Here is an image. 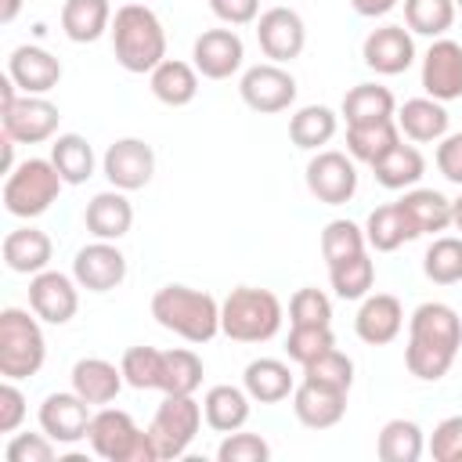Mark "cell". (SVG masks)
I'll list each match as a JSON object with an SVG mask.
<instances>
[{
    "instance_id": "1",
    "label": "cell",
    "mask_w": 462,
    "mask_h": 462,
    "mask_svg": "<svg viewBox=\"0 0 462 462\" xmlns=\"http://www.w3.org/2000/svg\"><path fill=\"white\" fill-rule=\"evenodd\" d=\"M462 346V321L458 310L440 303V300H426L411 310L408 318V346H404V368L422 379V383H437L451 372L455 354Z\"/></svg>"
},
{
    "instance_id": "2",
    "label": "cell",
    "mask_w": 462,
    "mask_h": 462,
    "mask_svg": "<svg viewBox=\"0 0 462 462\" xmlns=\"http://www.w3.org/2000/svg\"><path fill=\"white\" fill-rule=\"evenodd\" d=\"M108 36H112L116 61L134 76L152 72L166 58V29L148 4L130 0V4L116 7Z\"/></svg>"
},
{
    "instance_id": "3",
    "label": "cell",
    "mask_w": 462,
    "mask_h": 462,
    "mask_svg": "<svg viewBox=\"0 0 462 462\" xmlns=\"http://www.w3.org/2000/svg\"><path fill=\"white\" fill-rule=\"evenodd\" d=\"M152 318L180 336L184 343H209L217 332H220V303L202 292V289H191V285H162L155 289L152 296Z\"/></svg>"
},
{
    "instance_id": "4",
    "label": "cell",
    "mask_w": 462,
    "mask_h": 462,
    "mask_svg": "<svg viewBox=\"0 0 462 462\" xmlns=\"http://www.w3.org/2000/svg\"><path fill=\"white\" fill-rule=\"evenodd\" d=\"M282 300L271 289L238 285L220 303V332L235 343H267L282 328Z\"/></svg>"
},
{
    "instance_id": "5",
    "label": "cell",
    "mask_w": 462,
    "mask_h": 462,
    "mask_svg": "<svg viewBox=\"0 0 462 462\" xmlns=\"http://www.w3.org/2000/svg\"><path fill=\"white\" fill-rule=\"evenodd\" d=\"M61 188H65V180H61L58 166H54L51 159L29 155V159H22V162L4 177L0 199H4V209H7L11 217L32 220V217H43V213L58 202Z\"/></svg>"
},
{
    "instance_id": "6",
    "label": "cell",
    "mask_w": 462,
    "mask_h": 462,
    "mask_svg": "<svg viewBox=\"0 0 462 462\" xmlns=\"http://www.w3.org/2000/svg\"><path fill=\"white\" fill-rule=\"evenodd\" d=\"M47 361V339L40 318L22 307L0 310V375L4 379H29Z\"/></svg>"
},
{
    "instance_id": "7",
    "label": "cell",
    "mask_w": 462,
    "mask_h": 462,
    "mask_svg": "<svg viewBox=\"0 0 462 462\" xmlns=\"http://www.w3.org/2000/svg\"><path fill=\"white\" fill-rule=\"evenodd\" d=\"M87 440H90L94 455L105 462H159L148 430H141L130 419V411H123V408H108V404L97 408L90 419Z\"/></svg>"
},
{
    "instance_id": "8",
    "label": "cell",
    "mask_w": 462,
    "mask_h": 462,
    "mask_svg": "<svg viewBox=\"0 0 462 462\" xmlns=\"http://www.w3.org/2000/svg\"><path fill=\"white\" fill-rule=\"evenodd\" d=\"M206 415H202V404L195 401V393H162V404L155 408L152 422H148V437L155 444V455L159 462L166 458H180L191 440L199 437Z\"/></svg>"
},
{
    "instance_id": "9",
    "label": "cell",
    "mask_w": 462,
    "mask_h": 462,
    "mask_svg": "<svg viewBox=\"0 0 462 462\" xmlns=\"http://www.w3.org/2000/svg\"><path fill=\"white\" fill-rule=\"evenodd\" d=\"M296 76L278 65V61H263V65H249L238 79V94L242 101L260 112V116H274V112H285L292 101H296Z\"/></svg>"
},
{
    "instance_id": "10",
    "label": "cell",
    "mask_w": 462,
    "mask_h": 462,
    "mask_svg": "<svg viewBox=\"0 0 462 462\" xmlns=\"http://www.w3.org/2000/svg\"><path fill=\"white\" fill-rule=\"evenodd\" d=\"M307 191L325 206H343L357 195V166L346 152L321 148L307 162Z\"/></svg>"
},
{
    "instance_id": "11",
    "label": "cell",
    "mask_w": 462,
    "mask_h": 462,
    "mask_svg": "<svg viewBox=\"0 0 462 462\" xmlns=\"http://www.w3.org/2000/svg\"><path fill=\"white\" fill-rule=\"evenodd\" d=\"M101 173L108 177V184L112 188H119V191H141V188H148L152 184V177H155V152H152V144L148 141H141V137H119V141H112L108 148H105V155H101Z\"/></svg>"
},
{
    "instance_id": "12",
    "label": "cell",
    "mask_w": 462,
    "mask_h": 462,
    "mask_svg": "<svg viewBox=\"0 0 462 462\" xmlns=\"http://www.w3.org/2000/svg\"><path fill=\"white\" fill-rule=\"evenodd\" d=\"M29 310L47 325H69L79 310V282L65 271H40L29 278Z\"/></svg>"
},
{
    "instance_id": "13",
    "label": "cell",
    "mask_w": 462,
    "mask_h": 462,
    "mask_svg": "<svg viewBox=\"0 0 462 462\" xmlns=\"http://www.w3.org/2000/svg\"><path fill=\"white\" fill-rule=\"evenodd\" d=\"M58 105L47 94H22L7 112H0L4 134L14 137L18 144H43L58 137Z\"/></svg>"
},
{
    "instance_id": "14",
    "label": "cell",
    "mask_w": 462,
    "mask_h": 462,
    "mask_svg": "<svg viewBox=\"0 0 462 462\" xmlns=\"http://www.w3.org/2000/svg\"><path fill=\"white\" fill-rule=\"evenodd\" d=\"M72 278L87 292H112L126 282V256L116 242L94 238L90 245L76 249L72 256Z\"/></svg>"
},
{
    "instance_id": "15",
    "label": "cell",
    "mask_w": 462,
    "mask_h": 462,
    "mask_svg": "<svg viewBox=\"0 0 462 462\" xmlns=\"http://www.w3.org/2000/svg\"><path fill=\"white\" fill-rule=\"evenodd\" d=\"M94 404H87L76 390H58V393H47L36 419H40V430L54 440V444H79L87 440V430H90V411Z\"/></svg>"
},
{
    "instance_id": "16",
    "label": "cell",
    "mask_w": 462,
    "mask_h": 462,
    "mask_svg": "<svg viewBox=\"0 0 462 462\" xmlns=\"http://www.w3.org/2000/svg\"><path fill=\"white\" fill-rule=\"evenodd\" d=\"M256 43H260L263 58H271L278 65H289L292 58H300L303 47H307V25H303L300 11H292V7H267L256 18Z\"/></svg>"
},
{
    "instance_id": "17",
    "label": "cell",
    "mask_w": 462,
    "mask_h": 462,
    "mask_svg": "<svg viewBox=\"0 0 462 462\" xmlns=\"http://www.w3.org/2000/svg\"><path fill=\"white\" fill-rule=\"evenodd\" d=\"M245 61V43L242 36L227 29H206L191 43V65L199 69L202 79H231Z\"/></svg>"
},
{
    "instance_id": "18",
    "label": "cell",
    "mask_w": 462,
    "mask_h": 462,
    "mask_svg": "<svg viewBox=\"0 0 462 462\" xmlns=\"http://www.w3.org/2000/svg\"><path fill=\"white\" fill-rule=\"evenodd\" d=\"M422 90L437 101H458L462 97V43L451 36H440L422 54Z\"/></svg>"
},
{
    "instance_id": "19",
    "label": "cell",
    "mask_w": 462,
    "mask_h": 462,
    "mask_svg": "<svg viewBox=\"0 0 462 462\" xmlns=\"http://www.w3.org/2000/svg\"><path fill=\"white\" fill-rule=\"evenodd\" d=\"M361 58L372 72L379 76H401L411 69L415 61V40H411V29L408 25H379L365 36L361 43Z\"/></svg>"
},
{
    "instance_id": "20",
    "label": "cell",
    "mask_w": 462,
    "mask_h": 462,
    "mask_svg": "<svg viewBox=\"0 0 462 462\" xmlns=\"http://www.w3.org/2000/svg\"><path fill=\"white\" fill-rule=\"evenodd\" d=\"M404 328V307L393 292H368L354 314V332L368 346H386Z\"/></svg>"
},
{
    "instance_id": "21",
    "label": "cell",
    "mask_w": 462,
    "mask_h": 462,
    "mask_svg": "<svg viewBox=\"0 0 462 462\" xmlns=\"http://www.w3.org/2000/svg\"><path fill=\"white\" fill-rule=\"evenodd\" d=\"M292 411L307 430H332L346 415V390L300 379L292 390Z\"/></svg>"
},
{
    "instance_id": "22",
    "label": "cell",
    "mask_w": 462,
    "mask_h": 462,
    "mask_svg": "<svg viewBox=\"0 0 462 462\" xmlns=\"http://www.w3.org/2000/svg\"><path fill=\"white\" fill-rule=\"evenodd\" d=\"M7 76L18 83L22 94H51L61 83V61L36 43H22L7 58Z\"/></svg>"
},
{
    "instance_id": "23",
    "label": "cell",
    "mask_w": 462,
    "mask_h": 462,
    "mask_svg": "<svg viewBox=\"0 0 462 462\" xmlns=\"http://www.w3.org/2000/svg\"><path fill=\"white\" fill-rule=\"evenodd\" d=\"M69 379H72V390H76L87 404H94V408L112 404V401L119 397V390L126 386L123 368H119L116 361H108V357H79V361L72 365Z\"/></svg>"
},
{
    "instance_id": "24",
    "label": "cell",
    "mask_w": 462,
    "mask_h": 462,
    "mask_svg": "<svg viewBox=\"0 0 462 462\" xmlns=\"http://www.w3.org/2000/svg\"><path fill=\"white\" fill-rule=\"evenodd\" d=\"M0 253H4L7 271H14V274H29V278H32V274H40V271H47V267H51L54 242H51V235H47V231H40V227L25 224V227H14V231H7V235H4Z\"/></svg>"
},
{
    "instance_id": "25",
    "label": "cell",
    "mask_w": 462,
    "mask_h": 462,
    "mask_svg": "<svg viewBox=\"0 0 462 462\" xmlns=\"http://www.w3.org/2000/svg\"><path fill=\"white\" fill-rule=\"evenodd\" d=\"M83 224L94 238H105V242H119L130 227H134V206L126 199V191L119 188H108V191H97L87 209H83Z\"/></svg>"
},
{
    "instance_id": "26",
    "label": "cell",
    "mask_w": 462,
    "mask_h": 462,
    "mask_svg": "<svg viewBox=\"0 0 462 462\" xmlns=\"http://www.w3.org/2000/svg\"><path fill=\"white\" fill-rule=\"evenodd\" d=\"M393 119H397L401 134L415 144H437L440 137H448V123H451L444 101H437V97H408Z\"/></svg>"
},
{
    "instance_id": "27",
    "label": "cell",
    "mask_w": 462,
    "mask_h": 462,
    "mask_svg": "<svg viewBox=\"0 0 462 462\" xmlns=\"http://www.w3.org/2000/svg\"><path fill=\"white\" fill-rule=\"evenodd\" d=\"M148 90L155 94V101H162L170 108H184L199 97V69L180 58H162L148 72Z\"/></svg>"
},
{
    "instance_id": "28",
    "label": "cell",
    "mask_w": 462,
    "mask_h": 462,
    "mask_svg": "<svg viewBox=\"0 0 462 462\" xmlns=\"http://www.w3.org/2000/svg\"><path fill=\"white\" fill-rule=\"evenodd\" d=\"M397 206H401L404 220L411 224L415 238L451 227V199L440 195L437 188H408L404 199H397Z\"/></svg>"
},
{
    "instance_id": "29",
    "label": "cell",
    "mask_w": 462,
    "mask_h": 462,
    "mask_svg": "<svg viewBox=\"0 0 462 462\" xmlns=\"http://www.w3.org/2000/svg\"><path fill=\"white\" fill-rule=\"evenodd\" d=\"M249 404L253 397L245 393V386H231V383H217L206 390L202 397V415L206 426L217 433H235L249 422Z\"/></svg>"
},
{
    "instance_id": "30",
    "label": "cell",
    "mask_w": 462,
    "mask_h": 462,
    "mask_svg": "<svg viewBox=\"0 0 462 462\" xmlns=\"http://www.w3.org/2000/svg\"><path fill=\"white\" fill-rule=\"evenodd\" d=\"M242 386H245V393L256 404H278V401L292 397L296 379H292V372H289L285 361H278V357H256V361L245 365Z\"/></svg>"
},
{
    "instance_id": "31",
    "label": "cell",
    "mask_w": 462,
    "mask_h": 462,
    "mask_svg": "<svg viewBox=\"0 0 462 462\" xmlns=\"http://www.w3.org/2000/svg\"><path fill=\"white\" fill-rule=\"evenodd\" d=\"M112 0H65L61 4V32L72 43H94L112 29Z\"/></svg>"
},
{
    "instance_id": "32",
    "label": "cell",
    "mask_w": 462,
    "mask_h": 462,
    "mask_svg": "<svg viewBox=\"0 0 462 462\" xmlns=\"http://www.w3.org/2000/svg\"><path fill=\"white\" fill-rule=\"evenodd\" d=\"M401 144V126L397 119H379V123H357L346 126V155L354 162H368L375 166L390 148Z\"/></svg>"
},
{
    "instance_id": "33",
    "label": "cell",
    "mask_w": 462,
    "mask_h": 462,
    "mask_svg": "<svg viewBox=\"0 0 462 462\" xmlns=\"http://www.w3.org/2000/svg\"><path fill=\"white\" fill-rule=\"evenodd\" d=\"M393 116H397V97L383 83H357L343 97V119H346V126L379 123V119H393Z\"/></svg>"
},
{
    "instance_id": "34",
    "label": "cell",
    "mask_w": 462,
    "mask_h": 462,
    "mask_svg": "<svg viewBox=\"0 0 462 462\" xmlns=\"http://www.w3.org/2000/svg\"><path fill=\"white\" fill-rule=\"evenodd\" d=\"M426 451V433L415 419H390L375 437V455L383 462H419Z\"/></svg>"
},
{
    "instance_id": "35",
    "label": "cell",
    "mask_w": 462,
    "mask_h": 462,
    "mask_svg": "<svg viewBox=\"0 0 462 462\" xmlns=\"http://www.w3.org/2000/svg\"><path fill=\"white\" fill-rule=\"evenodd\" d=\"M336 130H339V116L328 105H303L289 119V141L303 152H321V144H328Z\"/></svg>"
},
{
    "instance_id": "36",
    "label": "cell",
    "mask_w": 462,
    "mask_h": 462,
    "mask_svg": "<svg viewBox=\"0 0 462 462\" xmlns=\"http://www.w3.org/2000/svg\"><path fill=\"white\" fill-rule=\"evenodd\" d=\"M372 173H375V180L383 184V188H390V191H408V188H415L419 180H422V173H426V159H422V152L415 148V144H397V148H390L375 166H372Z\"/></svg>"
},
{
    "instance_id": "37",
    "label": "cell",
    "mask_w": 462,
    "mask_h": 462,
    "mask_svg": "<svg viewBox=\"0 0 462 462\" xmlns=\"http://www.w3.org/2000/svg\"><path fill=\"white\" fill-rule=\"evenodd\" d=\"M51 162L58 166V173H61L65 184L90 180L94 177V166H97L94 148H90V141L83 134H58L51 141Z\"/></svg>"
},
{
    "instance_id": "38",
    "label": "cell",
    "mask_w": 462,
    "mask_h": 462,
    "mask_svg": "<svg viewBox=\"0 0 462 462\" xmlns=\"http://www.w3.org/2000/svg\"><path fill=\"white\" fill-rule=\"evenodd\" d=\"M365 238H368V245H372L375 253H393V249H401L404 242H411L415 231H411V224L404 220L401 206H397V202H386V206H375V209L368 213V220H365Z\"/></svg>"
},
{
    "instance_id": "39",
    "label": "cell",
    "mask_w": 462,
    "mask_h": 462,
    "mask_svg": "<svg viewBox=\"0 0 462 462\" xmlns=\"http://www.w3.org/2000/svg\"><path fill=\"white\" fill-rule=\"evenodd\" d=\"M328 282H332V292L339 300H365L375 285V263L368 253L346 256L339 263H328Z\"/></svg>"
},
{
    "instance_id": "40",
    "label": "cell",
    "mask_w": 462,
    "mask_h": 462,
    "mask_svg": "<svg viewBox=\"0 0 462 462\" xmlns=\"http://www.w3.org/2000/svg\"><path fill=\"white\" fill-rule=\"evenodd\" d=\"M202 357L188 346H173V350H162V383L159 390L162 393H195L202 386Z\"/></svg>"
},
{
    "instance_id": "41",
    "label": "cell",
    "mask_w": 462,
    "mask_h": 462,
    "mask_svg": "<svg viewBox=\"0 0 462 462\" xmlns=\"http://www.w3.org/2000/svg\"><path fill=\"white\" fill-rule=\"evenodd\" d=\"M455 0H404V25L419 36L440 40L455 25Z\"/></svg>"
},
{
    "instance_id": "42",
    "label": "cell",
    "mask_w": 462,
    "mask_h": 462,
    "mask_svg": "<svg viewBox=\"0 0 462 462\" xmlns=\"http://www.w3.org/2000/svg\"><path fill=\"white\" fill-rule=\"evenodd\" d=\"M422 271L433 285H455L462 282V238L458 235H440L430 242L422 256Z\"/></svg>"
},
{
    "instance_id": "43",
    "label": "cell",
    "mask_w": 462,
    "mask_h": 462,
    "mask_svg": "<svg viewBox=\"0 0 462 462\" xmlns=\"http://www.w3.org/2000/svg\"><path fill=\"white\" fill-rule=\"evenodd\" d=\"M123 379L134 390H159L162 383V350L155 346H126L119 357Z\"/></svg>"
},
{
    "instance_id": "44",
    "label": "cell",
    "mask_w": 462,
    "mask_h": 462,
    "mask_svg": "<svg viewBox=\"0 0 462 462\" xmlns=\"http://www.w3.org/2000/svg\"><path fill=\"white\" fill-rule=\"evenodd\" d=\"M368 249V238H365V227H357L354 220H328L321 227V256L325 263H339L346 256H357Z\"/></svg>"
},
{
    "instance_id": "45",
    "label": "cell",
    "mask_w": 462,
    "mask_h": 462,
    "mask_svg": "<svg viewBox=\"0 0 462 462\" xmlns=\"http://www.w3.org/2000/svg\"><path fill=\"white\" fill-rule=\"evenodd\" d=\"M336 346V336H332V325H292L289 328V339H285V354L289 361H296L300 368L310 365L314 357H321L325 350Z\"/></svg>"
},
{
    "instance_id": "46",
    "label": "cell",
    "mask_w": 462,
    "mask_h": 462,
    "mask_svg": "<svg viewBox=\"0 0 462 462\" xmlns=\"http://www.w3.org/2000/svg\"><path fill=\"white\" fill-rule=\"evenodd\" d=\"M303 379H314V383H325V386H336V390H346L354 386V361L343 354V350H325L321 357H314L310 365H303Z\"/></svg>"
},
{
    "instance_id": "47",
    "label": "cell",
    "mask_w": 462,
    "mask_h": 462,
    "mask_svg": "<svg viewBox=\"0 0 462 462\" xmlns=\"http://www.w3.org/2000/svg\"><path fill=\"white\" fill-rule=\"evenodd\" d=\"M289 321L292 325H332V300L321 289L303 285L289 300Z\"/></svg>"
},
{
    "instance_id": "48",
    "label": "cell",
    "mask_w": 462,
    "mask_h": 462,
    "mask_svg": "<svg viewBox=\"0 0 462 462\" xmlns=\"http://www.w3.org/2000/svg\"><path fill=\"white\" fill-rule=\"evenodd\" d=\"M217 458L220 462H267L271 458V444L260 437V433H224L220 448H217Z\"/></svg>"
},
{
    "instance_id": "49",
    "label": "cell",
    "mask_w": 462,
    "mask_h": 462,
    "mask_svg": "<svg viewBox=\"0 0 462 462\" xmlns=\"http://www.w3.org/2000/svg\"><path fill=\"white\" fill-rule=\"evenodd\" d=\"M7 462H54L58 458V444L40 430V433H14L4 448Z\"/></svg>"
},
{
    "instance_id": "50",
    "label": "cell",
    "mask_w": 462,
    "mask_h": 462,
    "mask_svg": "<svg viewBox=\"0 0 462 462\" xmlns=\"http://www.w3.org/2000/svg\"><path fill=\"white\" fill-rule=\"evenodd\" d=\"M430 455L437 462H462V415H448L433 426L430 440H426Z\"/></svg>"
},
{
    "instance_id": "51",
    "label": "cell",
    "mask_w": 462,
    "mask_h": 462,
    "mask_svg": "<svg viewBox=\"0 0 462 462\" xmlns=\"http://www.w3.org/2000/svg\"><path fill=\"white\" fill-rule=\"evenodd\" d=\"M18 379H4L0 383V433H14L25 422V393L14 386Z\"/></svg>"
},
{
    "instance_id": "52",
    "label": "cell",
    "mask_w": 462,
    "mask_h": 462,
    "mask_svg": "<svg viewBox=\"0 0 462 462\" xmlns=\"http://www.w3.org/2000/svg\"><path fill=\"white\" fill-rule=\"evenodd\" d=\"M209 11L224 25H253L260 18V0H209Z\"/></svg>"
},
{
    "instance_id": "53",
    "label": "cell",
    "mask_w": 462,
    "mask_h": 462,
    "mask_svg": "<svg viewBox=\"0 0 462 462\" xmlns=\"http://www.w3.org/2000/svg\"><path fill=\"white\" fill-rule=\"evenodd\" d=\"M437 170L444 180L462 184V134H448L437 141Z\"/></svg>"
},
{
    "instance_id": "54",
    "label": "cell",
    "mask_w": 462,
    "mask_h": 462,
    "mask_svg": "<svg viewBox=\"0 0 462 462\" xmlns=\"http://www.w3.org/2000/svg\"><path fill=\"white\" fill-rule=\"evenodd\" d=\"M397 4H401V0H350V7H354L361 18H383V14H390Z\"/></svg>"
},
{
    "instance_id": "55",
    "label": "cell",
    "mask_w": 462,
    "mask_h": 462,
    "mask_svg": "<svg viewBox=\"0 0 462 462\" xmlns=\"http://www.w3.org/2000/svg\"><path fill=\"white\" fill-rule=\"evenodd\" d=\"M14 144H18V141L4 134V141H0V148H4V173H11V170L18 166V162H14Z\"/></svg>"
},
{
    "instance_id": "56",
    "label": "cell",
    "mask_w": 462,
    "mask_h": 462,
    "mask_svg": "<svg viewBox=\"0 0 462 462\" xmlns=\"http://www.w3.org/2000/svg\"><path fill=\"white\" fill-rule=\"evenodd\" d=\"M18 11H22V0H0V22L4 25H11L18 18Z\"/></svg>"
},
{
    "instance_id": "57",
    "label": "cell",
    "mask_w": 462,
    "mask_h": 462,
    "mask_svg": "<svg viewBox=\"0 0 462 462\" xmlns=\"http://www.w3.org/2000/svg\"><path fill=\"white\" fill-rule=\"evenodd\" d=\"M451 227H458V231H462V195H458V199H451Z\"/></svg>"
},
{
    "instance_id": "58",
    "label": "cell",
    "mask_w": 462,
    "mask_h": 462,
    "mask_svg": "<svg viewBox=\"0 0 462 462\" xmlns=\"http://www.w3.org/2000/svg\"><path fill=\"white\" fill-rule=\"evenodd\" d=\"M455 7H458V11H462V0H455Z\"/></svg>"
},
{
    "instance_id": "59",
    "label": "cell",
    "mask_w": 462,
    "mask_h": 462,
    "mask_svg": "<svg viewBox=\"0 0 462 462\" xmlns=\"http://www.w3.org/2000/svg\"><path fill=\"white\" fill-rule=\"evenodd\" d=\"M137 4H144V0H137Z\"/></svg>"
}]
</instances>
